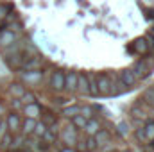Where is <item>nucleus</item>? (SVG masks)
I'll list each match as a JSON object with an SVG mask.
<instances>
[{"instance_id": "obj_1", "label": "nucleus", "mask_w": 154, "mask_h": 152, "mask_svg": "<svg viewBox=\"0 0 154 152\" xmlns=\"http://www.w3.org/2000/svg\"><path fill=\"white\" fill-rule=\"evenodd\" d=\"M151 72H152V65H149L147 59L138 61L134 65V68H133V74L136 75V79H145V77L151 75Z\"/></svg>"}, {"instance_id": "obj_2", "label": "nucleus", "mask_w": 154, "mask_h": 152, "mask_svg": "<svg viewBox=\"0 0 154 152\" xmlns=\"http://www.w3.org/2000/svg\"><path fill=\"white\" fill-rule=\"evenodd\" d=\"M129 88L120 81V77H115V75H109V95L111 97H116V95H122L125 93Z\"/></svg>"}, {"instance_id": "obj_3", "label": "nucleus", "mask_w": 154, "mask_h": 152, "mask_svg": "<svg viewBox=\"0 0 154 152\" xmlns=\"http://www.w3.org/2000/svg\"><path fill=\"white\" fill-rule=\"evenodd\" d=\"M77 74H79V72H74V70H70V72L65 74V86H63V91H66V93H75L77 91Z\"/></svg>"}, {"instance_id": "obj_4", "label": "nucleus", "mask_w": 154, "mask_h": 152, "mask_svg": "<svg viewBox=\"0 0 154 152\" xmlns=\"http://www.w3.org/2000/svg\"><path fill=\"white\" fill-rule=\"evenodd\" d=\"M5 123H7V129L9 132H18L20 131V125H22V118L16 111H11V113L5 116Z\"/></svg>"}, {"instance_id": "obj_5", "label": "nucleus", "mask_w": 154, "mask_h": 152, "mask_svg": "<svg viewBox=\"0 0 154 152\" xmlns=\"http://www.w3.org/2000/svg\"><path fill=\"white\" fill-rule=\"evenodd\" d=\"M151 50V43L147 38H136L133 41V52L140 54V56H147Z\"/></svg>"}, {"instance_id": "obj_6", "label": "nucleus", "mask_w": 154, "mask_h": 152, "mask_svg": "<svg viewBox=\"0 0 154 152\" xmlns=\"http://www.w3.org/2000/svg\"><path fill=\"white\" fill-rule=\"evenodd\" d=\"M61 138H63V141L66 143V147H74L77 143V131L74 125H68V127H65L63 129V132H61Z\"/></svg>"}, {"instance_id": "obj_7", "label": "nucleus", "mask_w": 154, "mask_h": 152, "mask_svg": "<svg viewBox=\"0 0 154 152\" xmlns=\"http://www.w3.org/2000/svg\"><path fill=\"white\" fill-rule=\"evenodd\" d=\"M99 95H109V75L108 74H95Z\"/></svg>"}, {"instance_id": "obj_8", "label": "nucleus", "mask_w": 154, "mask_h": 152, "mask_svg": "<svg viewBox=\"0 0 154 152\" xmlns=\"http://www.w3.org/2000/svg\"><path fill=\"white\" fill-rule=\"evenodd\" d=\"M50 86H52L54 91H63V86H65V72H61V70L52 72V75H50Z\"/></svg>"}, {"instance_id": "obj_9", "label": "nucleus", "mask_w": 154, "mask_h": 152, "mask_svg": "<svg viewBox=\"0 0 154 152\" xmlns=\"http://www.w3.org/2000/svg\"><path fill=\"white\" fill-rule=\"evenodd\" d=\"M120 81H122L127 88H134V86L138 84L136 75H134V74H133V70H129V68H125V70H122V72H120Z\"/></svg>"}, {"instance_id": "obj_10", "label": "nucleus", "mask_w": 154, "mask_h": 152, "mask_svg": "<svg viewBox=\"0 0 154 152\" xmlns=\"http://www.w3.org/2000/svg\"><path fill=\"white\" fill-rule=\"evenodd\" d=\"M77 91L81 95H90V84H88V79H86L84 72L77 74Z\"/></svg>"}, {"instance_id": "obj_11", "label": "nucleus", "mask_w": 154, "mask_h": 152, "mask_svg": "<svg viewBox=\"0 0 154 152\" xmlns=\"http://www.w3.org/2000/svg\"><path fill=\"white\" fill-rule=\"evenodd\" d=\"M16 32H13V31H9V29H5V31H0V45L2 47H9V45H13V43H16Z\"/></svg>"}, {"instance_id": "obj_12", "label": "nucleus", "mask_w": 154, "mask_h": 152, "mask_svg": "<svg viewBox=\"0 0 154 152\" xmlns=\"http://www.w3.org/2000/svg\"><path fill=\"white\" fill-rule=\"evenodd\" d=\"M100 129H102V127H100V122H99L97 118L88 120V122H86V125H84V131H86V134H88V136H95Z\"/></svg>"}, {"instance_id": "obj_13", "label": "nucleus", "mask_w": 154, "mask_h": 152, "mask_svg": "<svg viewBox=\"0 0 154 152\" xmlns=\"http://www.w3.org/2000/svg\"><path fill=\"white\" fill-rule=\"evenodd\" d=\"M41 140H43V141H48V143H56V141H57V123L47 127V131L43 132Z\"/></svg>"}, {"instance_id": "obj_14", "label": "nucleus", "mask_w": 154, "mask_h": 152, "mask_svg": "<svg viewBox=\"0 0 154 152\" xmlns=\"http://www.w3.org/2000/svg\"><path fill=\"white\" fill-rule=\"evenodd\" d=\"M39 111H41V108H39L36 102H34V104H27V106L23 108L25 118H34V120H36V116L39 114Z\"/></svg>"}, {"instance_id": "obj_15", "label": "nucleus", "mask_w": 154, "mask_h": 152, "mask_svg": "<svg viewBox=\"0 0 154 152\" xmlns=\"http://www.w3.org/2000/svg\"><path fill=\"white\" fill-rule=\"evenodd\" d=\"M9 93L13 99H22V95L25 93V88L20 82H13V84H9Z\"/></svg>"}, {"instance_id": "obj_16", "label": "nucleus", "mask_w": 154, "mask_h": 152, "mask_svg": "<svg viewBox=\"0 0 154 152\" xmlns=\"http://www.w3.org/2000/svg\"><path fill=\"white\" fill-rule=\"evenodd\" d=\"M20 127H22V132L23 134H32L34 132V127H36V120L34 118H25Z\"/></svg>"}, {"instance_id": "obj_17", "label": "nucleus", "mask_w": 154, "mask_h": 152, "mask_svg": "<svg viewBox=\"0 0 154 152\" xmlns=\"http://www.w3.org/2000/svg\"><path fill=\"white\" fill-rule=\"evenodd\" d=\"M27 61L23 63V68L25 70H29V72H34V70H38L39 66H41V59L39 57H25Z\"/></svg>"}, {"instance_id": "obj_18", "label": "nucleus", "mask_w": 154, "mask_h": 152, "mask_svg": "<svg viewBox=\"0 0 154 152\" xmlns=\"http://www.w3.org/2000/svg\"><path fill=\"white\" fill-rule=\"evenodd\" d=\"M86 79H88V84H90V95H91V97H99V90H97V79H95V74H93V72L86 74Z\"/></svg>"}, {"instance_id": "obj_19", "label": "nucleus", "mask_w": 154, "mask_h": 152, "mask_svg": "<svg viewBox=\"0 0 154 152\" xmlns=\"http://www.w3.org/2000/svg\"><path fill=\"white\" fill-rule=\"evenodd\" d=\"M143 134H145V140H147V141L154 143V120L147 122V123L143 125Z\"/></svg>"}, {"instance_id": "obj_20", "label": "nucleus", "mask_w": 154, "mask_h": 152, "mask_svg": "<svg viewBox=\"0 0 154 152\" xmlns=\"http://www.w3.org/2000/svg\"><path fill=\"white\" fill-rule=\"evenodd\" d=\"M143 100H145L147 106H151V108L154 109V86L147 88V90L143 91Z\"/></svg>"}, {"instance_id": "obj_21", "label": "nucleus", "mask_w": 154, "mask_h": 152, "mask_svg": "<svg viewBox=\"0 0 154 152\" xmlns=\"http://www.w3.org/2000/svg\"><path fill=\"white\" fill-rule=\"evenodd\" d=\"M79 109H81V106H66V108H63V111H61V114L63 116H66V118H72V116H75V114H79Z\"/></svg>"}, {"instance_id": "obj_22", "label": "nucleus", "mask_w": 154, "mask_h": 152, "mask_svg": "<svg viewBox=\"0 0 154 152\" xmlns=\"http://www.w3.org/2000/svg\"><path fill=\"white\" fill-rule=\"evenodd\" d=\"M79 114H81L82 118H86V120H91V118H95L93 108H90V106H82V108L79 109Z\"/></svg>"}, {"instance_id": "obj_23", "label": "nucleus", "mask_w": 154, "mask_h": 152, "mask_svg": "<svg viewBox=\"0 0 154 152\" xmlns=\"http://www.w3.org/2000/svg\"><path fill=\"white\" fill-rule=\"evenodd\" d=\"M86 150H90V152H95L97 149H99V143H97V140H95V136H88L86 138Z\"/></svg>"}, {"instance_id": "obj_24", "label": "nucleus", "mask_w": 154, "mask_h": 152, "mask_svg": "<svg viewBox=\"0 0 154 152\" xmlns=\"http://www.w3.org/2000/svg\"><path fill=\"white\" fill-rule=\"evenodd\" d=\"M86 118H82L81 114H75V116H72V125L77 127V129H84V125H86Z\"/></svg>"}, {"instance_id": "obj_25", "label": "nucleus", "mask_w": 154, "mask_h": 152, "mask_svg": "<svg viewBox=\"0 0 154 152\" xmlns=\"http://www.w3.org/2000/svg\"><path fill=\"white\" fill-rule=\"evenodd\" d=\"M95 140H97V143H99V145H102L104 141H109V132H108V131H102V129H100V131H99V132L95 134Z\"/></svg>"}, {"instance_id": "obj_26", "label": "nucleus", "mask_w": 154, "mask_h": 152, "mask_svg": "<svg viewBox=\"0 0 154 152\" xmlns=\"http://www.w3.org/2000/svg\"><path fill=\"white\" fill-rule=\"evenodd\" d=\"M131 113H133V118H136V120H145V118H147L145 111H142L138 106H133V108H131Z\"/></svg>"}, {"instance_id": "obj_27", "label": "nucleus", "mask_w": 154, "mask_h": 152, "mask_svg": "<svg viewBox=\"0 0 154 152\" xmlns=\"http://www.w3.org/2000/svg\"><path fill=\"white\" fill-rule=\"evenodd\" d=\"M22 77H23L25 81H39V79H41V72H38V70H34V74H32V72H23Z\"/></svg>"}, {"instance_id": "obj_28", "label": "nucleus", "mask_w": 154, "mask_h": 152, "mask_svg": "<svg viewBox=\"0 0 154 152\" xmlns=\"http://www.w3.org/2000/svg\"><path fill=\"white\" fill-rule=\"evenodd\" d=\"M20 100H22V104H25V106H27V104H34V102H36V97H34L32 93L25 91V93L22 95V99H20Z\"/></svg>"}, {"instance_id": "obj_29", "label": "nucleus", "mask_w": 154, "mask_h": 152, "mask_svg": "<svg viewBox=\"0 0 154 152\" xmlns=\"http://www.w3.org/2000/svg\"><path fill=\"white\" fill-rule=\"evenodd\" d=\"M43 123H45L47 127H50V125H56L57 120H56V116H52V113H45L43 114Z\"/></svg>"}, {"instance_id": "obj_30", "label": "nucleus", "mask_w": 154, "mask_h": 152, "mask_svg": "<svg viewBox=\"0 0 154 152\" xmlns=\"http://www.w3.org/2000/svg\"><path fill=\"white\" fill-rule=\"evenodd\" d=\"M45 131H47V125H45L43 122H36V127H34V132H32V134H36V136H39V138H41Z\"/></svg>"}, {"instance_id": "obj_31", "label": "nucleus", "mask_w": 154, "mask_h": 152, "mask_svg": "<svg viewBox=\"0 0 154 152\" xmlns=\"http://www.w3.org/2000/svg\"><path fill=\"white\" fill-rule=\"evenodd\" d=\"M0 143H2V147H11V143H13V136H11V132H5V134L0 138Z\"/></svg>"}, {"instance_id": "obj_32", "label": "nucleus", "mask_w": 154, "mask_h": 152, "mask_svg": "<svg viewBox=\"0 0 154 152\" xmlns=\"http://www.w3.org/2000/svg\"><path fill=\"white\" fill-rule=\"evenodd\" d=\"M118 134H120L122 138H125V136L129 134V129H127V123H125V122H120V123H118Z\"/></svg>"}, {"instance_id": "obj_33", "label": "nucleus", "mask_w": 154, "mask_h": 152, "mask_svg": "<svg viewBox=\"0 0 154 152\" xmlns=\"http://www.w3.org/2000/svg\"><path fill=\"white\" fill-rule=\"evenodd\" d=\"M7 11H11V4H0V22L7 16Z\"/></svg>"}, {"instance_id": "obj_34", "label": "nucleus", "mask_w": 154, "mask_h": 152, "mask_svg": "<svg viewBox=\"0 0 154 152\" xmlns=\"http://www.w3.org/2000/svg\"><path fill=\"white\" fill-rule=\"evenodd\" d=\"M134 134H136V138H138L142 143H147V140H145V134H143V127H138V129L134 131Z\"/></svg>"}, {"instance_id": "obj_35", "label": "nucleus", "mask_w": 154, "mask_h": 152, "mask_svg": "<svg viewBox=\"0 0 154 152\" xmlns=\"http://www.w3.org/2000/svg\"><path fill=\"white\" fill-rule=\"evenodd\" d=\"M11 106H13V109H14V111H18V109H22V100H20V99H13Z\"/></svg>"}, {"instance_id": "obj_36", "label": "nucleus", "mask_w": 154, "mask_h": 152, "mask_svg": "<svg viewBox=\"0 0 154 152\" xmlns=\"http://www.w3.org/2000/svg\"><path fill=\"white\" fill-rule=\"evenodd\" d=\"M38 150L47 152V150H48V143H47V141H43V140H39V141H38Z\"/></svg>"}, {"instance_id": "obj_37", "label": "nucleus", "mask_w": 154, "mask_h": 152, "mask_svg": "<svg viewBox=\"0 0 154 152\" xmlns=\"http://www.w3.org/2000/svg\"><path fill=\"white\" fill-rule=\"evenodd\" d=\"M59 152H77V150L74 149V147H65V149H61Z\"/></svg>"}, {"instance_id": "obj_38", "label": "nucleus", "mask_w": 154, "mask_h": 152, "mask_svg": "<svg viewBox=\"0 0 154 152\" xmlns=\"http://www.w3.org/2000/svg\"><path fill=\"white\" fill-rule=\"evenodd\" d=\"M4 111H5V109H4V106H2V104H0V116H2V114H4Z\"/></svg>"}, {"instance_id": "obj_39", "label": "nucleus", "mask_w": 154, "mask_h": 152, "mask_svg": "<svg viewBox=\"0 0 154 152\" xmlns=\"http://www.w3.org/2000/svg\"><path fill=\"white\" fill-rule=\"evenodd\" d=\"M149 41H152V45H154V36H151V38H149Z\"/></svg>"}, {"instance_id": "obj_40", "label": "nucleus", "mask_w": 154, "mask_h": 152, "mask_svg": "<svg viewBox=\"0 0 154 152\" xmlns=\"http://www.w3.org/2000/svg\"><path fill=\"white\" fill-rule=\"evenodd\" d=\"M151 152H154V150H151Z\"/></svg>"}]
</instances>
